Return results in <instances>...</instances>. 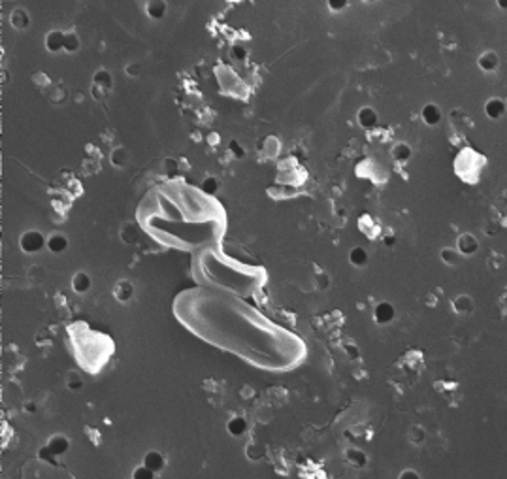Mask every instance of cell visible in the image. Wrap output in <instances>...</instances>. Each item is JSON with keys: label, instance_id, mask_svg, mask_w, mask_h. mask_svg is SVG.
I'll return each mask as SVG.
<instances>
[{"label": "cell", "instance_id": "obj_1", "mask_svg": "<svg viewBox=\"0 0 507 479\" xmlns=\"http://www.w3.org/2000/svg\"><path fill=\"white\" fill-rule=\"evenodd\" d=\"M46 244L47 238H44V234L40 230H27V232L21 234V240H19V246L27 255H34V253L42 251Z\"/></svg>", "mask_w": 507, "mask_h": 479}, {"label": "cell", "instance_id": "obj_2", "mask_svg": "<svg viewBox=\"0 0 507 479\" xmlns=\"http://www.w3.org/2000/svg\"><path fill=\"white\" fill-rule=\"evenodd\" d=\"M456 251L460 253L462 257H472L479 251V242L477 238L470 232H464L458 236L456 240Z\"/></svg>", "mask_w": 507, "mask_h": 479}, {"label": "cell", "instance_id": "obj_3", "mask_svg": "<svg viewBox=\"0 0 507 479\" xmlns=\"http://www.w3.org/2000/svg\"><path fill=\"white\" fill-rule=\"evenodd\" d=\"M394 317H396V310H394V306H392L391 302H387V300L375 304V308H373V319H375V323H379V325H389V323L394 321Z\"/></svg>", "mask_w": 507, "mask_h": 479}, {"label": "cell", "instance_id": "obj_4", "mask_svg": "<svg viewBox=\"0 0 507 479\" xmlns=\"http://www.w3.org/2000/svg\"><path fill=\"white\" fill-rule=\"evenodd\" d=\"M356 123L360 125L362 129H366V130L375 129L377 123H379L377 111L373 110V108H370V106H364V108H360L358 113H356Z\"/></svg>", "mask_w": 507, "mask_h": 479}, {"label": "cell", "instance_id": "obj_5", "mask_svg": "<svg viewBox=\"0 0 507 479\" xmlns=\"http://www.w3.org/2000/svg\"><path fill=\"white\" fill-rule=\"evenodd\" d=\"M65 34L63 30H49L46 34V49L49 53H58V51H65Z\"/></svg>", "mask_w": 507, "mask_h": 479}, {"label": "cell", "instance_id": "obj_6", "mask_svg": "<svg viewBox=\"0 0 507 479\" xmlns=\"http://www.w3.org/2000/svg\"><path fill=\"white\" fill-rule=\"evenodd\" d=\"M477 66L481 68L483 72L486 74H492V72L498 70V66H500V57H498V53L496 51H484L479 55L477 58Z\"/></svg>", "mask_w": 507, "mask_h": 479}, {"label": "cell", "instance_id": "obj_7", "mask_svg": "<svg viewBox=\"0 0 507 479\" xmlns=\"http://www.w3.org/2000/svg\"><path fill=\"white\" fill-rule=\"evenodd\" d=\"M420 117H422V121H424L428 127H436V125L441 123V110H439V106L434 104V102H428V104L422 106V110H420Z\"/></svg>", "mask_w": 507, "mask_h": 479}, {"label": "cell", "instance_id": "obj_8", "mask_svg": "<svg viewBox=\"0 0 507 479\" xmlns=\"http://www.w3.org/2000/svg\"><path fill=\"white\" fill-rule=\"evenodd\" d=\"M113 296H115L119 302L127 304V302H130V300L134 298V285H132L129 280L117 281L115 287H113Z\"/></svg>", "mask_w": 507, "mask_h": 479}, {"label": "cell", "instance_id": "obj_9", "mask_svg": "<svg viewBox=\"0 0 507 479\" xmlns=\"http://www.w3.org/2000/svg\"><path fill=\"white\" fill-rule=\"evenodd\" d=\"M46 247L53 255H60V253H65L68 249V238L63 232H53L47 236Z\"/></svg>", "mask_w": 507, "mask_h": 479}, {"label": "cell", "instance_id": "obj_10", "mask_svg": "<svg viewBox=\"0 0 507 479\" xmlns=\"http://www.w3.org/2000/svg\"><path fill=\"white\" fill-rule=\"evenodd\" d=\"M47 447L55 456H63L66 451L70 449V442H68L65 434H53L49 442H47Z\"/></svg>", "mask_w": 507, "mask_h": 479}, {"label": "cell", "instance_id": "obj_11", "mask_svg": "<svg viewBox=\"0 0 507 479\" xmlns=\"http://www.w3.org/2000/svg\"><path fill=\"white\" fill-rule=\"evenodd\" d=\"M453 310L458 315H472L473 310H475V302H473V298L470 294H458L453 300Z\"/></svg>", "mask_w": 507, "mask_h": 479}, {"label": "cell", "instance_id": "obj_12", "mask_svg": "<svg viewBox=\"0 0 507 479\" xmlns=\"http://www.w3.org/2000/svg\"><path fill=\"white\" fill-rule=\"evenodd\" d=\"M484 113H486V117L489 119H492V121H498V119H501L503 117V113H505V102L501 98H490V100H486V104H484Z\"/></svg>", "mask_w": 507, "mask_h": 479}, {"label": "cell", "instance_id": "obj_13", "mask_svg": "<svg viewBox=\"0 0 507 479\" xmlns=\"http://www.w3.org/2000/svg\"><path fill=\"white\" fill-rule=\"evenodd\" d=\"M10 25H12L15 30H27L30 27L29 12L23 10V8H15V10L10 13Z\"/></svg>", "mask_w": 507, "mask_h": 479}, {"label": "cell", "instance_id": "obj_14", "mask_svg": "<svg viewBox=\"0 0 507 479\" xmlns=\"http://www.w3.org/2000/svg\"><path fill=\"white\" fill-rule=\"evenodd\" d=\"M91 287H93V280H91V275L87 272H76L74 277H72V289L77 292V294H85V292L91 291Z\"/></svg>", "mask_w": 507, "mask_h": 479}, {"label": "cell", "instance_id": "obj_15", "mask_svg": "<svg viewBox=\"0 0 507 479\" xmlns=\"http://www.w3.org/2000/svg\"><path fill=\"white\" fill-rule=\"evenodd\" d=\"M119 236H121V240L127 246H134V244L140 242V230H138V227H136L134 223L130 221H127L123 225L121 230H119Z\"/></svg>", "mask_w": 507, "mask_h": 479}, {"label": "cell", "instance_id": "obj_16", "mask_svg": "<svg viewBox=\"0 0 507 479\" xmlns=\"http://www.w3.org/2000/svg\"><path fill=\"white\" fill-rule=\"evenodd\" d=\"M345 461L353 468H364L368 464V455L358 447H349L345 451Z\"/></svg>", "mask_w": 507, "mask_h": 479}, {"label": "cell", "instance_id": "obj_17", "mask_svg": "<svg viewBox=\"0 0 507 479\" xmlns=\"http://www.w3.org/2000/svg\"><path fill=\"white\" fill-rule=\"evenodd\" d=\"M391 155H392V158H394L396 163L403 164V163H408L409 158L413 157V149H411V146L405 144V142H398V144L392 146Z\"/></svg>", "mask_w": 507, "mask_h": 479}, {"label": "cell", "instance_id": "obj_18", "mask_svg": "<svg viewBox=\"0 0 507 479\" xmlns=\"http://www.w3.org/2000/svg\"><path fill=\"white\" fill-rule=\"evenodd\" d=\"M166 12H168V4L163 2V0H151V2H147L146 4V13L151 19H155V21L164 19Z\"/></svg>", "mask_w": 507, "mask_h": 479}, {"label": "cell", "instance_id": "obj_19", "mask_svg": "<svg viewBox=\"0 0 507 479\" xmlns=\"http://www.w3.org/2000/svg\"><path fill=\"white\" fill-rule=\"evenodd\" d=\"M227 430L230 436H234V438L244 436V434L247 432V421H245V417H239V415L232 417V419L227 423Z\"/></svg>", "mask_w": 507, "mask_h": 479}, {"label": "cell", "instance_id": "obj_20", "mask_svg": "<svg viewBox=\"0 0 507 479\" xmlns=\"http://www.w3.org/2000/svg\"><path fill=\"white\" fill-rule=\"evenodd\" d=\"M144 464L149 466L153 472H160L164 466H166V458H164L163 453H158V451H149L146 456H144Z\"/></svg>", "mask_w": 507, "mask_h": 479}, {"label": "cell", "instance_id": "obj_21", "mask_svg": "<svg viewBox=\"0 0 507 479\" xmlns=\"http://www.w3.org/2000/svg\"><path fill=\"white\" fill-rule=\"evenodd\" d=\"M93 85H96V87H100V89H104V91H110L111 85H113V77H111V74L106 70V68H100V70L94 72Z\"/></svg>", "mask_w": 507, "mask_h": 479}, {"label": "cell", "instance_id": "obj_22", "mask_svg": "<svg viewBox=\"0 0 507 479\" xmlns=\"http://www.w3.org/2000/svg\"><path fill=\"white\" fill-rule=\"evenodd\" d=\"M110 163H111V166H115V168H125V166L129 164V151L121 146L115 147L110 155Z\"/></svg>", "mask_w": 507, "mask_h": 479}, {"label": "cell", "instance_id": "obj_23", "mask_svg": "<svg viewBox=\"0 0 507 479\" xmlns=\"http://www.w3.org/2000/svg\"><path fill=\"white\" fill-rule=\"evenodd\" d=\"M65 383H66V389L72 392H77L83 389V377L79 372L76 370H70V372H66V377H65Z\"/></svg>", "mask_w": 507, "mask_h": 479}, {"label": "cell", "instance_id": "obj_24", "mask_svg": "<svg viewBox=\"0 0 507 479\" xmlns=\"http://www.w3.org/2000/svg\"><path fill=\"white\" fill-rule=\"evenodd\" d=\"M439 257H441V261L447 266H458V264L462 263V255L456 249H453V247H443L441 249V253H439Z\"/></svg>", "mask_w": 507, "mask_h": 479}, {"label": "cell", "instance_id": "obj_25", "mask_svg": "<svg viewBox=\"0 0 507 479\" xmlns=\"http://www.w3.org/2000/svg\"><path fill=\"white\" fill-rule=\"evenodd\" d=\"M349 261H351V264H353V266H356V268H362V266H366V264H368V251L364 249V247H360V246L353 247V249H351V253H349Z\"/></svg>", "mask_w": 507, "mask_h": 479}, {"label": "cell", "instance_id": "obj_26", "mask_svg": "<svg viewBox=\"0 0 507 479\" xmlns=\"http://www.w3.org/2000/svg\"><path fill=\"white\" fill-rule=\"evenodd\" d=\"M408 440L413 445H420L426 442V428L420 425H411L408 430Z\"/></svg>", "mask_w": 507, "mask_h": 479}, {"label": "cell", "instance_id": "obj_27", "mask_svg": "<svg viewBox=\"0 0 507 479\" xmlns=\"http://www.w3.org/2000/svg\"><path fill=\"white\" fill-rule=\"evenodd\" d=\"M46 275H47L46 268L40 266V264H32L29 268V272H27V277H29V281L32 285H42L46 281Z\"/></svg>", "mask_w": 507, "mask_h": 479}, {"label": "cell", "instance_id": "obj_28", "mask_svg": "<svg viewBox=\"0 0 507 479\" xmlns=\"http://www.w3.org/2000/svg\"><path fill=\"white\" fill-rule=\"evenodd\" d=\"M79 47H82V40H79L77 32H74V30L66 32L65 34V51L66 53H77L79 51Z\"/></svg>", "mask_w": 507, "mask_h": 479}, {"label": "cell", "instance_id": "obj_29", "mask_svg": "<svg viewBox=\"0 0 507 479\" xmlns=\"http://www.w3.org/2000/svg\"><path fill=\"white\" fill-rule=\"evenodd\" d=\"M202 193H206V194H215L217 191H219V179H217L215 175H206L204 179H202Z\"/></svg>", "mask_w": 507, "mask_h": 479}, {"label": "cell", "instance_id": "obj_30", "mask_svg": "<svg viewBox=\"0 0 507 479\" xmlns=\"http://www.w3.org/2000/svg\"><path fill=\"white\" fill-rule=\"evenodd\" d=\"M264 153H266L268 157H275V155L279 153V140H277L275 136L266 138V142H264Z\"/></svg>", "mask_w": 507, "mask_h": 479}, {"label": "cell", "instance_id": "obj_31", "mask_svg": "<svg viewBox=\"0 0 507 479\" xmlns=\"http://www.w3.org/2000/svg\"><path fill=\"white\" fill-rule=\"evenodd\" d=\"M247 47L245 46H241V44H234L232 47H230V57L234 58V61H238V63H244V61H247Z\"/></svg>", "mask_w": 507, "mask_h": 479}, {"label": "cell", "instance_id": "obj_32", "mask_svg": "<svg viewBox=\"0 0 507 479\" xmlns=\"http://www.w3.org/2000/svg\"><path fill=\"white\" fill-rule=\"evenodd\" d=\"M155 475H157V472H153L151 468L146 466V464L134 468V472H132V477L134 479H153Z\"/></svg>", "mask_w": 507, "mask_h": 479}, {"label": "cell", "instance_id": "obj_33", "mask_svg": "<svg viewBox=\"0 0 507 479\" xmlns=\"http://www.w3.org/2000/svg\"><path fill=\"white\" fill-rule=\"evenodd\" d=\"M313 281H315V289H319V291H327L328 287H330V275L327 272H317Z\"/></svg>", "mask_w": 507, "mask_h": 479}, {"label": "cell", "instance_id": "obj_34", "mask_svg": "<svg viewBox=\"0 0 507 479\" xmlns=\"http://www.w3.org/2000/svg\"><path fill=\"white\" fill-rule=\"evenodd\" d=\"M266 449H264V445L260 444H251L247 447V456H249L251 461H258V458H262Z\"/></svg>", "mask_w": 507, "mask_h": 479}, {"label": "cell", "instance_id": "obj_35", "mask_svg": "<svg viewBox=\"0 0 507 479\" xmlns=\"http://www.w3.org/2000/svg\"><path fill=\"white\" fill-rule=\"evenodd\" d=\"M343 351H345V355L349 356L351 361H358V358H360V349H358L356 344H353V342H345Z\"/></svg>", "mask_w": 507, "mask_h": 479}, {"label": "cell", "instance_id": "obj_36", "mask_svg": "<svg viewBox=\"0 0 507 479\" xmlns=\"http://www.w3.org/2000/svg\"><path fill=\"white\" fill-rule=\"evenodd\" d=\"M228 151L232 153L234 158H244L245 157V149L238 140H232L230 144H228Z\"/></svg>", "mask_w": 507, "mask_h": 479}, {"label": "cell", "instance_id": "obj_37", "mask_svg": "<svg viewBox=\"0 0 507 479\" xmlns=\"http://www.w3.org/2000/svg\"><path fill=\"white\" fill-rule=\"evenodd\" d=\"M38 456H40V461H44V462H47V464H51V466H55V462H57V456L53 455L51 451H49V447H42L40 449V453H38Z\"/></svg>", "mask_w": 507, "mask_h": 479}, {"label": "cell", "instance_id": "obj_38", "mask_svg": "<svg viewBox=\"0 0 507 479\" xmlns=\"http://www.w3.org/2000/svg\"><path fill=\"white\" fill-rule=\"evenodd\" d=\"M125 72H127L129 77H138L141 74V65L140 63H129V65L125 66Z\"/></svg>", "mask_w": 507, "mask_h": 479}, {"label": "cell", "instance_id": "obj_39", "mask_svg": "<svg viewBox=\"0 0 507 479\" xmlns=\"http://www.w3.org/2000/svg\"><path fill=\"white\" fill-rule=\"evenodd\" d=\"M177 168H179V163H177L175 158H172V157L164 158V172H166V174H170V175L175 174Z\"/></svg>", "mask_w": 507, "mask_h": 479}, {"label": "cell", "instance_id": "obj_40", "mask_svg": "<svg viewBox=\"0 0 507 479\" xmlns=\"http://www.w3.org/2000/svg\"><path fill=\"white\" fill-rule=\"evenodd\" d=\"M65 98H66V91H65V87H57L55 89V93H53V96H51V100L55 102V104H60V102H65Z\"/></svg>", "mask_w": 507, "mask_h": 479}, {"label": "cell", "instance_id": "obj_41", "mask_svg": "<svg viewBox=\"0 0 507 479\" xmlns=\"http://www.w3.org/2000/svg\"><path fill=\"white\" fill-rule=\"evenodd\" d=\"M400 479H420V473L417 472V470H411V468H408V470H403V472H400V475H398Z\"/></svg>", "mask_w": 507, "mask_h": 479}, {"label": "cell", "instance_id": "obj_42", "mask_svg": "<svg viewBox=\"0 0 507 479\" xmlns=\"http://www.w3.org/2000/svg\"><path fill=\"white\" fill-rule=\"evenodd\" d=\"M328 8H330L332 12H339V10H345V8H347V2H345V0H339V2L330 0V2H328Z\"/></svg>", "mask_w": 507, "mask_h": 479}, {"label": "cell", "instance_id": "obj_43", "mask_svg": "<svg viewBox=\"0 0 507 479\" xmlns=\"http://www.w3.org/2000/svg\"><path fill=\"white\" fill-rule=\"evenodd\" d=\"M93 96L96 100H104L106 98V91H104V89L96 87V85H93Z\"/></svg>", "mask_w": 507, "mask_h": 479}, {"label": "cell", "instance_id": "obj_44", "mask_svg": "<svg viewBox=\"0 0 507 479\" xmlns=\"http://www.w3.org/2000/svg\"><path fill=\"white\" fill-rule=\"evenodd\" d=\"M383 242H385L387 247H394L396 246V236L394 234H387L385 238H383Z\"/></svg>", "mask_w": 507, "mask_h": 479}, {"label": "cell", "instance_id": "obj_45", "mask_svg": "<svg viewBox=\"0 0 507 479\" xmlns=\"http://www.w3.org/2000/svg\"><path fill=\"white\" fill-rule=\"evenodd\" d=\"M23 409H25V411H27V413H34V411H36V409H38V408H36V402H32V400H30V402H25Z\"/></svg>", "mask_w": 507, "mask_h": 479}]
</instances>
